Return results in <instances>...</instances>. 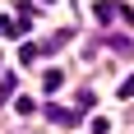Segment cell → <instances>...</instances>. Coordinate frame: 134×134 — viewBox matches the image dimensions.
Returning <instances> with one entry per match:
<instances>
[{"mask_svg":"<svg viewBox=\"0 0 134 134\" xmlns=\"http://www.w3.org/2000/svg\"><path fill=\"white\" fill-rule=\"evenodd\" d=\"M120 97H134V74H125V79H120Z\"/></svg>","mask_w":134,"mask_h":134,"instance_id":"3957f363","label":"cell"},{"mask_svg":"<svg viewBox=\"0 0 134 134\" xmlns=\"http://www.w3.org/2000/svg\"><path fill=\"white\" fill-rule=\"evenodd\" d=\"M97 19H102V23L120 19V5H111V0H97Z\"/></svg>","mask_w":134,"mask_h":134,"instance_id":"6da1fadb","label":"cell"},{"mask_svg":"<svg viewBox=\"0 0 134 134\" xmlns=\"http://www.w3.org/2000/svg\"><path fill=\"white\" fill-rule=\"evenodd\" d=\"M60 83H65V74H60V69H46V74H42V88H46V93H55Z\"/></svg>","mask_w":134,"mask_h":134,"instance_id":"7a4b0ae2","label":"cell"}]
</instances>
